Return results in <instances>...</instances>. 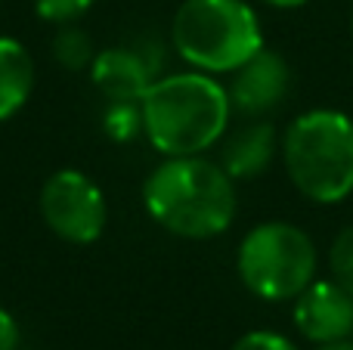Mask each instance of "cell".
<instances>
[{
	"instance_id": "cell-20",
	"label": "cell",
	"mask_w": 353,
	"mask_h": 350,
	"mask_svg": "<svg viewBox=\"0 0 353 350\" xmlns=\"http://www.w3.org/2000/svg\"><path fill=\"white\" fill-rule=\"evenodd\" d=\"M350 34H353V10H350Z\"/></svg>"
},
{
	"instance_id": "cell-18",
	"label": "cell",
	"mask_w": 353,
	"mask_h": 350,
	"mask_svg": "<svg viewBox=\"0 0 353 350\" xmlns=\"http://www.w3.org/2000/svg\"><path fill=\"white\" fill-rule=\"evenodd\" d=\"M263 3H270V6H276V10H298V6H304V3H310V0H263Z\"/></svg>"
},
{
	"instance_id": "cell-12",
	"label": "cell",
	"mask_w": 353,
	"mask_h": 350,
	"mask_svg": "<svg viewBox=\"0 0 353 350\" xmlns=\"http://www.w3.org/2000/svg\"><path fill=\"white\" fill-rule=\"evenodd\" d=\"M53 56H56V62L65 68H84V65H90L97 53H93L90 34L68 22V25H62L59 34L53 37Z\"/></svg>"
},
{
	"instance_id": "cell-13",
	"label": "cell",
	"mask_w": 353,
	"mask_h": 350,
	"mask_svg": "<svg viewBox=\"0 0 353 350\" xmlns=\"http://www.w3.org/2000/svg\"><path fill=\"white\" fill-rule=\"evenodd\" d=\"M103 130L115 143H128L134 136H140L143 134V103H128V99L109 103L103 112Z\"/></svg>"
},
{
	"instance_id": "cell-14",
	"label": "cell",
	"mask_w": 353,
	"mask_h": 350,
	"mask_svg": "<svg viewBox=\"0 0 353 350\" xmlns=\"http://www.w3.org/2000/svg\"><path fill=\"white\" fill-rule=\"evenodd\" d=\"M329 273L347 295H353V223L335 236L329 248Z\"/></svg>"
},
{
	"instance_id": "cell-8",
	"label": "cell",
	"mask_w": 353,
	"mask_h": 350,
	"mask_svg": "<svg viewBox=\"0 0 353 350\" xmlns=\"http://www.w3.org/2000/svg\"><path fill=\"white\" fill-rule=\"evenodd\" d=\"M288 87H292L288 62L276 50L263 47L232 72L226 93H230L232 112L248 118H261L267 112H273L288 96Z\"/></svg>"
},
{
	"instance_id": "cell-2",
	"label": "cell",
	"mask_w": 353,
	"mask_h": 350,
	"mask_svg": "<svg viewBox=\"0 0 353 350\" xmlns=\"http://www.w3.org/2000/svg\"><path fill=\"white\" fill-rule=\"evenodd\" d=\"M232 103L205 72L161 74L143 96V134L165 158L201 155L226 134Z\"/></svg>"
},
{
	"instance_id": "cell-6",
	"label": "cell",
	"mask_w": 353,
	"mask_h": 350,
	"mask_svg": "<svg viewBox=\"0 0 353 350\" xmlns=\"http://www.w3.org/2000/svg\"><path fill=\"white\" fill-rule=\"evenodd\" d=\"M41 214L59 239L90 245L105 229L103 189L81 171H56L41 189Z\"/></svg>"
},
{
	"instance_id": "cell-17",
	"label": "cell",
	"mask_w": 353,
	"mask_h": 350,
	"mask_svg": "<svg viewBox=\"0 0 353 350\" xmlns=\"http://www.w3.org/2000/svg\"><path fill=\"white\" fill-rule=\"evenodd\" d=\"M19 341H22L19 322L0 307V350H19Z\"/></svg>"
},
{
	"instance_id": "cell-7",
	"label": "cell",
	"mask_w": 353,
	"mask_h": 350,
	"mask_svg": "<svg viewBox=\"0 0 353 350\" xmlns=\"http://www.w3.org/2000/svg\"><path fill=\"white\" fill-rule=\"evenodd\" d=\"M161 65H165V47L149 37L97 53L90 62V78L109 103L118 99L143 103L146 90L161 78Z\"/></svg>"
},
{
	"instance_id": "cell-10",
	"label": "cell",
	"mask_w": 353,
	"mask_h": 350,
	"mask_svg": "<svg viewBox=\"0 0 353 350\" xmlns=\"http://www.w3.org/2000/svg\"><path fill=\"white\" fill-rule=\"evenodd\" d=\"M279 136L270 121H254L239 127L236 134L226 136L223 152H220V167L232 180H254L273 165Z\"/></svg>"
},
{
	"instance_id": "cell-16",
	"label": "cell",
	"mask_w": 353,
	"mask_h": 350,
	"mask_svg": "<svg viewBox=\"0 0 353 350\" xmlns=\"http://www.w3.org/2000/svg\"><path fill=\"white\" fill-rule=\"evenodd\" d=\"M232 350H298V347H294V341H288L285 335L257 329V332L242 335V338L232 344Z\"/></svg>"
},
{
	"instance_id": "cell-11",
	"label": "cell",
	"mask_w": 353,
	"mask_h": 350,
	"mask_svg": "<svg viewBox=\"0 0 353 350\" xmlns=\"http://www.w3.org/2000/svg\"><path fill=\"white\" fill-rule=\"evenodd\" d=\"M34 90V62L16 37H0V121H10Z\"/></svg>"
},
{
	"instance_id": "cell-15",
	"label": "cell",
	"mask_w": 353,
	"mask_h": 350,
	"mask_svg": "<svg viewBox=\"0 0 353 350\" xmlns=\"http://www.w3.org/2000/svg\"><path fill=\"white\" fill-rule=\"evenodd\" d=\"M93 6V0H34V10L43 22L53 25H68L78 16H84Z\"/></svg>"
},
{
	"instance_id": "cell-4",
	"label": "cell",
	"mask_w": 353,
	"mask_h": 350,
	"mask_svg": "<svg viewBox=\"0 0 353 350\" xmlns=\"http://www.w3.org/2000/svg\"><path fill=\"white\" fill-rule=\"evenodd\" d=\"M171 43L183 62L205 74H232L263 50V28L245 0H183Z\"/></svg>"
},
{
	"instance_id": "cell-19",
	"label": "cell",
	"mask_w": 353,
	"mask_h": 350,
	"mask_svg": "<svg viewBox=\"0 0 353 350\" xmlns=\"http://www.w3.org/2000/svg\"><path fill=\"white\" fill-rule=\"evenodd\" d=\"M316 350H353V341H350V338L329 341V344H316Z\"/></svg>"
},
{
	"instance_id": "cell-5",
	"label": "cell",
	"mask_w": 353,
	"mask_h": 350,
	"mask_svg": "<svg viewBox=\"0 0 353 350\" xmlns=\"http://www.w3.org/2000/svg\"><path fill=\"white\" fill-rule=\"evenodd\" d=\"M236 270L261 301H294L316 279V245L294 223H257L239 242Z\"/></svg>"
},
{
	"instance_id": "cell-9",
	"label": "cell",
	"mask_w": 353,
	"mask_h": 350,
	"mask_svg": "<svg viewBox=\"0 0 353 350\" xmlns=\"http://www.w3.org/2000/svg\"><path fill=\"white\" fill-rule=\"evenodd\" d=\"M294 326L313 344H329L353 335V295L335 279H313L294 298Z\"/></svg>"
},
{
	"instance_id": "cell-3",
	"label": "cell",
	"mask_w": 353,
	"mask_h": 350,
	"mask_svg": "<svg viewBox=\"0 0 353 350\" xmlns=\"http://www.w3.org/2000/svg\"><path fill=\"white\" fill-rule=\"evenodd\" d=\"M282 161L294 189L316 205H338L353 192V118L310 109L282 134Z\"/></svg>"
},
{
	"instance_id": "cell-1",
	"label": "cell",
	"mask_w": 353,
	"mask_h": 350,
	"mask_svg": "<svg viewBox=\"0 0 353 350\" xmlns=\"http://www.w3.org/2000/svg\"><path fill=\"white\" fill-rule=\"evenodd\" d=\"M146 211L180 239H214L236 217V180L201 155L165 158L143 186Z\"/></svg>"
}]
</instances>
